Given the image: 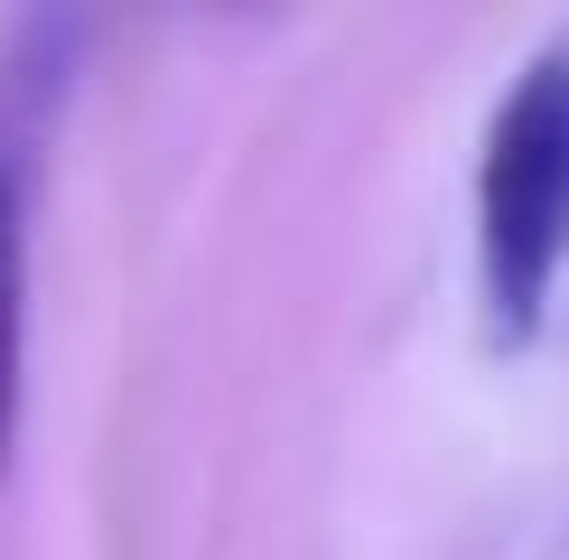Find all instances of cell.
<instances>
[{"label":"cell","mask_w":569,"mask_h":560,"mask_svg":"<svg viewBox=\"0 0 569 560\" xmlns=\"http://www.w3.org/2000/svg\"><path fill=\"white\" fill-rule=\"evenodd\" d=\"M76 19H29L0 57V467L19 439V383H29V252H38V197H47V140L76 76Z\"/></svg>","instance_id":"2"},{"label":"cell","mask_w":569,"mask_h":560,"mask_svg":"<svg viewBox=\"0 0 569 560\" xmlns=\"http://www.w3.org/2000/svg\"><path fill=\"white\" fill-rule=\"evenodd\" d=\"M569 243V57H532L477 159V252L505 327H532Z\"/></svg>","instance_id":"1"}]
</instances>
